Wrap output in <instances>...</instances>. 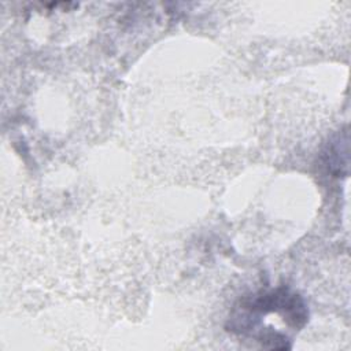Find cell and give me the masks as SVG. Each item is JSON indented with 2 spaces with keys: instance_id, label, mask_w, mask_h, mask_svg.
I'll return each instance as SVG.
<instances>
[{
  "instance_id": "6da1fadb",
  "label": "cell",
  "mask_w": 351,
  "mask_h": 351,
  "mask_svg": "<svg viewBox=\"0 0 351 351\" xmlns=\"http://www.w3.org/2000/svg\"><path fill=\"white\" fill-rule=\"evenodd\" d=\"M270 313L278 314L293 329L303 328L308 321V310L302 296L287 287H278L243 298L234 306L228 328L240 335H251L261 318Z\"/></svg>"
},
{
  "instance_id": "7a4b0ae2",
  "label": "cell",
  "mask_w": 351,
  "mask_h": 351,
  "mask_svg": "<svg viewBox=\"0 0 351 351\" xmlns=\"http://www.w3.org/2000/svg\"><path fill=\"white\" fill-rule=\"evenodd\" d=\"M321 159L328 171L335 177L348 174V132L347 128L335 133L325 144Z\"/></svg>"
}]
</instances>
